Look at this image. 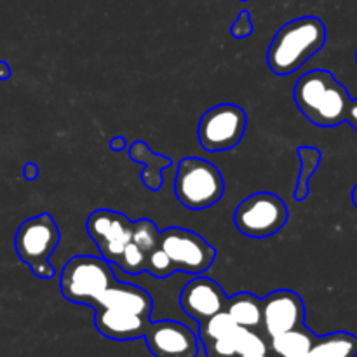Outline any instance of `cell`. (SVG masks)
<instances>
[{
	"label": "cell",
	"instance_id": "cell-1",
	"mask_svg": "<svg viewBox=\"0 0 357 357\" xmlns=\"http://www.w3.org/2000/svg\"><path fill=\"white\" fill-rule=\"evenodd\" d=\"M293 98L307 121L319 128H337L347 117L351 94L328 70H310L295 84Z\"/></svg>",
	"mask_w": 357,
	"mask_h": 357
},
{
	"label": "cell",
	"instance_id": "cell-2",
	"mask_svg": "<svg viewBox=\"0 0 357 357\" xmlns=\"http://www.w3.org/2000/svg\"><path fill=\"white\" fill-rule=\"evenodd\" d=\"M326 44V26L316 16L288 21L279 28L267 49V65L275 75L298 72Z\"/></svg>",
	"mask_w": 357,
	"mask_h": 357
},
{
	"label": "cell",
	"instance_id": "cell-3",
	"mask_svg": "<svg viewBox=\"0 0 357 357\" xmlns=\"http://www.w3.org/2000/svg\"><path fill=\"white\" fill-rule=\"evenodd\" d=\"M115 281L117 279L112 271V264H108L103 257L77 255L63 267L59 274V289L63 298L68 302L94 309L101 293Z\"/></svg>",
	"mask_w": 357,
	"mask_h": 357
},
{
	"label": "cell",
	"instance_id": "cell-4",
	"mask_svg": "<svg viewBox=\"0 0 357 357\" xmlns=\"http://www.w3.org/2000/svg\"><path fill=\"white\" fill-rule=\"evenodd\" d=\"M225 194V181L218 167L201 157L180 160L174 176V195L190 211L209 209Z\"/></svg>",
	"mask_w": 357,
	"mask_h": 357
},
{
	"label": "cell",
	"instance_id": "cell-5",
	"mask_svg": "<svg viewBox=\"0 0 357 357\" xmlns=\"http://www.w3.org/2000/svg\"><path fill=\"white\" fill-rule=\"evenodd\" d=\"M59 241L61 234L54 218L49 213H40L21 223L14 236V250L35 278L52 279L56 271L49 264V257L56 251Z\"/></svg>",
	"mask_w": 357,
	"mask_h": 357
},
{
	"label": "cell",
	"instance_id": "cell-6",
	"mask_svg": "<svg viewBox=\"0 0 357 357\" xmlns=\"http://www.w3.org/2000/svg\"><path fill=\"white\" fill-rule=\"evenodd\" d=\"M288 208L279 195L257 192L244 199L234 213V223L243 236L267 239L288 223Z\"/></svg>",
	"mask_w": 357,
	"mask_h": 357
},
{
	"label": "cell",
	"instance_id": "cell-7",
	"mask_svg": "<svg viewBox=\"0 0 357 357\" xmlns=\"http://www.w3.org/2000/svg\"><path fill=\"white\" fill-rule=\"evenodd\" d=\"M246 126L248 115L239 105H215L206 110L199 121V143L206 152H229L241 143Z\"/></svg>",
	"mask_w": 357,
	"mask_h": 357
},
{
	"label": "cell",
	"instance_id": "cell-8",
	"mask_svg": "<svg viewBox=\"0 0 357 357\" xmlns=\"http://www.w3.org/2000/svg\"><path fill=\"white\" fill-rule=\"evenodd\" d=\"M159 248L167 255L174 271L201 275L209 271L216 258V251L206 239L192 230L169 227L160 232Z\"/></svg>",
	"mask_w": 357,
	"mask_h": 357
},
{
	"label": "cell",
	"instance_id": "cell-9",
	"mask_svg": "<svg viewBox=\"0 0 357 357\" xmlns=\"http://www.w3.org/2000/svg\"><path fill=\"white\" fill-rule=\"evenodd\" d=\"M132 223L126 215L110 209H96L87 216L86 229L108 264H117L132 236Z\"/></svg>",
	"mask_w": 357,
	"mask_h": 357
},
{
	"label": "cell",
	"instance_id": "cell-10",
	"mask_svg": "<svg viewBox=\"0 0 357 357\" xmlns=\"http://www.w3.org/2000/svg\"><path fill=\"white\" fill-rule=\"evenodd\" d=\"M305 324V303L291 289H278L261 298V331L267 338Z\"/></svg>",
	"mask_w": 357,
	"mask_h": 357
},
{
	"label": "cell",
	"instance_id": "cell-11",
	"mask_svg": "<svg viewBox=\"0 0 357 357\" xmlns=\"http://www.w3.org/2000/svg\"><path fill=\"white\" fill-rule=\"evenodd\" d=\"M146 349L155 357H197L199 337L178 321H150L145 335Z\"/></svg>",
	"mask_w": 357,
	"mask_h": 357
},
{
	"label": "cell",
	"instance_id": "cell-12",
	"mask_svg": "<svg viewBox=\"0 0 357 357\" xmlns=\"http://www.w3.org/2000/svg\"><path fill=\"white\" fill-rule=\"evenodd\" d=\"M227 298L222 286L209 278H194L183 286L180 295V305L188 317L197 323L209 319L215 314L223 312Z\"/></svg>",
	"mask_w": 357,
	"mask_h": 357
},
{
	"label": "cell",
	"instance_id": "cell-13",
	"mask_svg": "<svg viewBox=\"0 0 357 357\" xmlns=\"http://www.w3.org/2000/svg\"><path fill=\"white\" fill-rule=\"evenodd\" d=\"M150 319L138 314L126 312L119 309H94V326L103 337L117 342H129L143 338Z\"/></svg>",
	"mask_w": 357,
	"mask_h": 357
},
{
	"label": "cell",
	"instance_id": "cell-14",
	"mask_svg": "<svg viewBox=\"0 0 357 357\" xmlns=\"http://www.w3.org/2000/svg\"><path fill=\"white\" fill-rule=\"evenodd\" d=\"M101 307L126 310V312L138 314V316L150 319L153 310V298L149 291L139 286L115 281L110 288L101 293L94 309H101Z\"/></svg>",
	"mask_w": 357,
	"mask_h": 357
},
{
	"label": "cell",
	"instance_id": "cell-15",
	"mask_svg": "<svg viewBox=\"0 0 357 357\" xmlns=\"http://www.w3.org/2000/svg\"><path fill=\"white\" fill-rule=\"evenodd\" d=\"M129 159L143 164L142 181L149 190L159 192L162 187V169H169L173 160L166 155L155 153L145 142H135L129 146Z\"/></svg>",
	"mask_w": 357,
	"mask_h": 357
},
{
	"label": "cell",
	"instance_id": "cell-16",
	"mask_svg": "<svg viewBox=\"0 0 357 357\" xmlns=\"http://www.w3.org/2000/svg\"><path fill=\"white\" fill-rule=\"evenodd\" d=\"M316 335L305 324L268 338V352L274 357H307Z\"/></svg>",
	"mask_w": 357,
	"mask_h": 357
},
{
	"label": "cell",
	"instance_id": "cell-17",
	"mask_svg": "<svg viewBox=\"0 0 357 357\" xmlns=\"http://www.w3.org/2000/svg\"><path fill=\"white\" fill-rule=\"evenodd\" d=\"M225 312L239 328L261 331V298L251 293H236L227 298Z\"/></svg>",
	"mask_w": 357,
	"mask_h": 357
},
{
	"label": "cell",
	"instance_id": "cell-18",
	"mask_svg": "<svg viewBox=\"0 0 357 357\" xmlns=\"http://www.w3.org/2000/svg\"><path fill=\"white\" fill-rule=\"evenodd\" d=\"M307 357H357V337L347 331L316 337Z\"/></svg>",
	"mask_w": 357,
	"mask_h": 357
},
{
	"label": "cell",
	"instance_id": "cell-19",
	"mask_svg": "<svg viewBox=\"0 0 357 357\" xmlns=\"http://www.w3.org/2000/svg\"><path fill=\"white\" fill-rule=\"evenodd\" d=\"M300 174L295 188V199L298 202L305 201L310 194V178L316 173L321 164V150L316 146H298Z\"/></svg>",
	"mask_w": 357,
	"mask_h": 357
},
{
	"label": "cell",
	"instance_id": "cell-20",
	"mask_svg": "<svg viewBox=\"0 0 357 357\" xmlns=\"http://www.w3.org/2000/svg\"><path fill=\"white\" fill-rule=\"evenodd\" d=\"M237 328L239 326L234 323L232 317L223 310V312L215 314L209 319L199 323V340L202 342V345L209 344V342L230 337V335L236 333Z\"/></svg>",
	"mask_w": 357,
	"mask_h": 357
},
{
	"label": "cell",
	"instance_id": "cell-21",
	"mask_svg": "<svg viewBox=\"0 0 357 357\" xmlns=\"http://www.w3.org/2000/svg\"><path fill=\"white\" fill-rule=\"evenodd\" d=\"M131 241L143 251L145 255H150L153 250L159 248L160 230L157 229L155 223L149 218H142L132 223V236Z\"/></svg>",
	"mask_w": 357,
	"mask_h": 357
},
{
	"label": "cell",
	"instance_id": "cell-22",
	"mask_svg": "<svg viewBox=\"0 0 357 357\" xmlns=\"http://www.w3.org/2000/svg\"><path fill=\"white\" fill-rule=\"evenodd\" d=\"M237 356L244 354H264L268 352V338L257 330L239 328L236 333Z\"/></svg>",
	"mask_w": 357,
	"mask_h": 357
},
{
	"label": "cell",
	"instance_id": "cell-23",
	"mask_svg": "<svg viewBox=\"0 0 357 357\" xmlns=\"http://www.w3.org/2000/svg\"><path fill=\"white\" fill-rule=\"evenodd\" d=\"M115 265L129 275L143 274L146 272V255L132 241H129Z\"/></svg>",
	"mask_w": 357,
	"mask_h": 357
},
{
	"label": "cell",
	"instance_id": "cell-24",
	"mask_svg": "<svg viewBox=\"0 0 357 357\" xmlns=\"http://www.w3.org/2000/svg\"><path fill=\"white\" fill-rule=\"evenodd\" d=\"M146 272L150 275H153L155 279H167L176 271H174L173 264L167 258V255L160 248H157L152 253L146 255Z\"/></svg>",
	"mask_w": 357,
	"mask_h": 357
},
{
	"label": "cell",
	"instance_id": "cell-25",
	"mask_svg": "<svg viewBox=\"0 0 357 357\" xmlns=\"http://www.w3.org/2000/svg\"><path fill=\"white\" fill-rule=\"evenodd\" d=\"M237 330H239V328H237ZM236 333L230 335V337L220 338V340L204 344L206 356L208 357H237Z\"/></svg>",
	"mask_w": 357,
	"mask_h": 357
},
{
	"label": "cell",
	"instance_id": "cell-26",
	"mask_svg": "<svg viewBox=\"0 0 357 357\" xmlns=\"http://www.w3.org/2000/svg\"><path fill=\"white\" fill-rule=\"evenodd\" d=\"M253 17H251L250 10H241L237 20L230 24V35L237 40H243V38H248L251 33H253Z\"/></svg>",
	"mask_w": 357,
	"mask_h": 357
},
{
	"label": "cell",
	"instance_id": "cell-27",
	"mask_svg": "<svg viewBox=\"0 0 357 357\" xmlns=\"http://www.w3.org/2000/svg\"><path fill=\"white\" fill-rule=\"evenodd\" d=\"M345 122H347V124L351 126V128L357 132V98H356V100H351V105H349Z\"/></svg>",
	"mask_w": 357,
	"mask_h": 357
},
{
	"label": "cell",
	"instance_id": "cell-28",
	"mask_svg": "<svg viewBox=\"0 0 357 357\" xmlns=\"http://www.w3.org/2000/svg\"><path fill=\"white\" fill-rule=\"evenodd\" d=\"M38 174H40V169H38V166H37V164H33V162H28L26 166L23 167V176L26 178L28 181H33V180H37V178H38Z\"/></svg>",
	"mask_w": 357,
	"mask_h": 357
},
{
	"label": "cell",
	"instance_id": "cell-29",
	"mask_svg": "<svg viewBox=\"0 0 357 357\" xmlns=\"http://www.w3.org/2000/svg\"><path fill=\"white\" fill-rule=\"evenodd\" d=\"M126 146H128L126 138H122V136H115V138H112L110 142L112 152H122V150H126Z\"/></svg>",
	"mask_w": 357,
	"mask_h": 357
},
{
	"label": "cell",
	"instance_id": "cell-30",
	"mask_svg": "<svg viewBox=\"0 0 357 357\" xmlns=\"http://www.w3.org/2000/svg\"><path fill=\"white\" fill-rule=\"evenodd\" d=\"M10 75H13V72H10L9 63L0 61V80H7Z\"/></svg>",
	"mask_w": 357,
	"mask_h": 357
},
{
	"label": "cell",
	"instance_id": "cell-31",
	"mask_svg": "<svg viewBox=\"0 0 357 357\" xmlns=\"http://www.w3.org/2000/svg\"><path fill=\"white\" fill-rule=\"evenodd\" d=\"M237 357H274L271 352H264V354H244V356H237Z\"/></svg>",
	"mask_w": 357,
	"mask_h": 357
},
{
	"label": "cell",
	"instance_id": "cell-32",
	"mask_svg": "<svg viewBox=\"0 0 357 357\" xmlns=\"http://www.w3.org/2000/svg\"><path fill=\"white\" fill-rule=\"evenodd\" d=\"M352 202H354V206L357 208V183H356V187H354V190H352Z\"/></svg>",
	"mask_w": 357,
	"mask_h": 357
},
{
	"label": "cell",
	"instance_id": "cell-33",
	"mask_svg": "<svg viewBox=\"0 0 357 357\" xmlns=\"http://www.w3.org/2000/svg\"><path fill=\"white\" fill-rule=\"evenodd\" d=\"M356 61H357V51H356Z\"/></svg>",
	"mask_w": 357,
	"mask_h": 357
},
{
	"label": "cell",
	"instance_id": "cell-34",
	"mask_svg": "<svg viewBox=\"0 0 357 357\" xmlns=\"http://www.w3.org/2000/svg\"><path fill=\"white\" fill-rule=\"evenodd\" d=\"M243 2H246V0H243Z\"/></svg>",
	"mask_w": 357,
	"mask_h": 357
}]
</instances>
